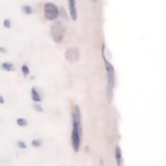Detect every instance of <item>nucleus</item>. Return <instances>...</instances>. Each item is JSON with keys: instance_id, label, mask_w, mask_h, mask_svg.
Instances as JSON below:
<instances>
[{"instance_id": "obj_16", "label": "nucleus", "mask_w": 166, "mask_h": 166, "mask_svg": "<svg viewBox=\"0 0 166 166\" xmlns=\"http://www.w3.org/2000/svg\"><path fill=\"white\" fill-rule=\"evenodd\" d=\"M17 145H18L20 148H26V144H25L24 141H18V143H17Z\"/></svg>"}, {"instance_id": "obj_7", "label": "nucleus", "mask_w": 166, "mask_h": 166, "mask_svg": "<svg viewBox=\"0 0 166 166\" xmlns=\"http://www.w3.org/2000/svg\"><path fill=\"white\" fill-rule=\"evenodd\" d=\"M69 12L70 17L73 21L77 20V8H75V0H69Z\"/></svg>"}, {"instance_id": "obj_14", "label": "nucleus", "mask_w": 166, "mask_h": 166, "mask_svg": "<svg viewBox=\"0 0 166 166\" xmlns=\"http://www.w3.org/2000/svg\"><path fill=\"white\" fill-rule=\"evenodd\" d=\"M40 144H42L40 140H34V141H32V145H34V147H39Z\"/></svg>"}, {"instance_id": "obj_13", "label": "nucleus", "mask_w": 166, "mask_h": 166, "mask_svg": "<svg viewBox=\"0 0 166 166\" xmlns=\"http://www.w3.org/2000/svg\"><path fill=\"white\" fill-rule=\"evenodd\" d=\"M4 26L5 27H7V29H9V27H10V20H4Z\"/></svg>"}, {"instance_id": "obj_9", "label": "nucleus", "mask_w": 166, "mask_h": 166, "mask_svg": "<svg viewBox=\"0 0 166 166\" xmlns=\"http://www.w3.org/2000/svg\"><path fill=\"white\" fill-rule=\"evenodd\" d=\"M115 158H117V164L122 165V160H121V148L115 147Z\"/></svg>"}, {"instance_id": "obj_6", "label": "nucleus", "mask_w": 166, "mask_h": 166, "mask_svg": "<svg viewBox=\"0 0 166 166\" xmlns=\"http://www.w3.org/2000/svg\"><path fill=\"white\" fill-rule=\"evenodd\" d=\"M31 99L34 100L35 103H39L42 101V99H43V95H42V92L38 90L36 87H32L31 88Z\"/></svg>"}, {"instance_id": "obj_15", "label": "nucleus", "mask_w": 166, "mask_h": 166, "mask_svg": "<svg viewBox=\"0 0 166 166\" xmlns=\"http://www.w3.org/2000/svg\"><path fill=\"white\" fill-rule=\"evenodd\" d=\"M34 108H35V110H38V112H43V108L39 107L38 104H34Z\"/></svg>"}, {"instance_id": "obj_17", "label": "nucleus", "mask_w": 166, "mask_h": 166, "mask_svg": "<svg viewBox=\"0 0 166 166\" xmlns=\"http://www.w3.org/2000/svg\"><path fill=\"white\" fill-rule=\"evenodd\" d=\"M0 104H4V99L2 96H0Z\"/></svg>"}, {"instance_id": "obj_1", "label": "nucleus", "mask_w": 166, "mask_h": 166, "mask_svg": "<svg viewBox=\"0 0 166 166\" xmlns=\"http://www.w3.org/2000/svg\"><path fill=\"white\" fill-rule=\"evenodd\" d=\"M71 121H73V130H71V145L75 152L79 151L81 139H82V127H81V112L79 108L74 105L71 110Z\"/></svg>"}, {"instance_id": "obj_4", "label": "nucleus", "mask_w": 166, "mask_h": 166, "mask_svg": "<svg viewBox=\"0 0 166 166\" xmlns=\"http://www.w3.org/2000/svg\"><path fill=\"white\" fill-rule=\"evenodd\" d=\"M44 16L49 21H55L58 17V8L53 3H46L44 4Z\"/></svg>"}, {"instance_id": "obj_5", "label": "nucleus", "mask_w": 166, "mask_h": 166, "mask_svg": "<svg viewBox=\"0 0 166 166\" xmlns=\"http://www.w3.org/2000/svg\"><path fill=\"white\" fill-rule=\"evenodd\" d=\"M78 57H79V53L77 48H69L66 51V60L69 62H77L78 61Z\"/></svg>"}, {"instance_id": "obj_12", "label": "nucleus", "mask_w": 166, "mask_h": 166, "mask_svg": "<svg viewBox=\"0 0 166 166\" xmlns=\"http://www.w3.org/2000/svg\"><path fill=\"white\" fill-rule=\"evenodd\" d=\"M22 71H24V75H29V73H30V71H29V68H27L26 65L22 66Z\"/></svg>"}, {"instance_id": "obj_18", "label": "nucleus", "mask_w": 166, "mask_h": 166, "mask_svg": "<svg viewBox=\"0 0 166 166\" xmlns=\"http://www.w3.org/2000/svg\"><path fill=\"white\" fill-rule=\"evenodd\" d=\"M92 2H95V0H92Z\"/></svg>"}, {"instance_id": "obj_8", "label": "nucleus", "mask_w": 166, "mask_h": 166, "mask_svg": "<svg viewBox=\"0 0 166 166\" xmlns=\"http://www.w3.org/2000/svg\"><path fill=\"white\" fill-rule=\"evenodd\" d=\"M2 69L7 70V71H13L14 70V65L10 64V62H3L2 64Z\"/></svg>"}, {"instance_id": "obj_3", "label": "nucleus", "mask_w": 166, "mask_h": 166, "mask_svg": "<svg viewBox=\"0 0 166 166\" xmlns=\"http://www.w3.org/2000/svg\"><path fill=\"white\" fill-rule=\"evenodd\" d=\"M51 35L56 43H61L65 35V27L60 21H56L51 27Z\"/></svg>"}, {"instance_id": "obj_10", "label": "nucleus", "mask_w": 166, "mask_h": 166, "mask_svg": "<svg viewBox=\"0 0 166 166\" xmlns=\"http://www.w3.org/2000/svg\"><path fill=\"white\" fill-rule=\"evenodd\" d=\"M22 10H24V13H26V14L32 13V9H31V7H29V5H24V7H22Z\"/></svg>"}, {"instance_id": "obj_11", "label": "nucleus", "mask_w": 166, "mask_h": 166, "mask_svg": "<svg viewBox=\"0 0 166 166\" xmlns=\"http://www.w3.org/2000/svg\"><path fill=\"white\" fill-rule=\"evenodd\" d=\"M17 125L21 126V127H25V126H27V121L24 119V118H18L17 119Z\"/></svg>"}, {"instance_id": "obj_2", "label": "nucleus", "mask_w": 166, "mask_h": 166, "mask_svg": "<svg viewBox=\"0 0 166 166\" xmlns=\"http://www.w3.org/2000/svg\"><path fill=\"white\" fill-rule=\"evenodd\" d=\"M104 57V64L105 66H107V71H108V100L110 101L112 100V91H113V87L115 85V78H114V68L112 65H110V62L108 61L107 58H105V56L103 55Z\"/></svg>"}]
</instances>
